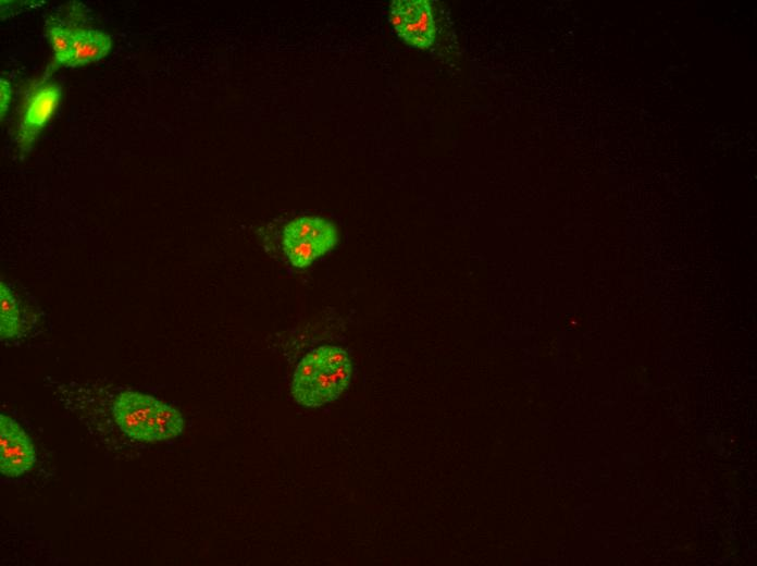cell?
<instances>
[{
    "label": "cell",
    "instance_id": "obj_1",
    "mask_svg": "<svg viewBox=\"0 0 757 566\" xmlns=\"http://www.w3.org/2000/svg\"><path fill=\"white\" fill-rule=\"evenodd\" d=\"M351 372V360L344 348L334 345L317 347L297 365L291 393L305 406H321L342 394L350 382Z\"/></svg>",
    "mask_w": 757,
    "mask_h": 566
},
{
    "label": "cell",
    "instance_id": "obj_2",
    "mask_svg": "<svg viewBox=\"0 0 757 566\" xmlns=\"http://www.w3.org/2000/svg\"><path fill=\"white\" fill-rule=\"evenodd\" d=\"M338 242L336 227L319 217H300L289 222L283 232L284 251L296 268L309 266L331 250Z\"/></svg>",
    "mask_w": 757,
    "mask_h": 566
},
{
    "label": "cell",
    "instance_id": "obj_3",
    "mask_svg": "<svg viewBox=\"0 0 757 566\" xmlns=\"http://www.w3.org/2000/svg\"><path fill=\"white\" fill-rule=\"evenodd\" d=\"M61 99L57 83H45L35 88L26 99L17 125L20 150L32 149L38 135L54 114Z\"/></svg>",
    "mask_w": 757,
    "mask_h": 566
},
{
    "label": "cell",
    "instance_id": "obj_4",
    "mask_svg": "<svg viewBox=\"0 0 757 566\" xmlns=\"http://www.w3.org/2000/svg\"><path fill=\"white\" fill-rule=\"evenodd\" d=\"M389 20L408 45L425 49L433 44L435 24L429 1L395 0L390 4Z\"/></svg>",
    "mask_w": 757,
    "mask_h": 566
},
{
    "label": "cell",
    "instance_id": "obj_5",
    "mask_svg": "<svg viewBox=\"0 0 757 566\" xmlns=\"http://www.w3.org/2000/svg\"><path fill=\"white\" fill-rule=\"evenodd\" d=\"M36 462L34 445L11 417L0 415V469L7 477H18Z\"/></svg>",
    "mask_w": 757,
    "mask_h": 566
},
{
    "label": "cell",
    "instance_id": "obj_6",
    "mask_svg": "<svg viewBox=\"0 0 757 566\" xmlns=\"http://www.w3.org/2000/svg\"><path fill=\"white\" fill-rule=\"evenodd\" d=\"M160 402L152 396L127 391L113 405V415L120 429L128 436L145 440L147 423Z\"/></svg>",
    "mask_w": 757,
    "mask_h": 566
},
{
    "label": "cell",
    "instance_id": "obj_7",
    "mask_svg": "<svg viewBox=\"0 0 757 566\" xmlns=\"http://www.w3.org/2000/svg\"><path fill=\"white\" fill-rule=\"evenodd\" d=\"M112 47L111 37L99 29L73 27L72 50L66 66H78L104 58Z\"/></svg>",
    "mask_w": 757,
    "mask_h": 566
},
{
    "label": "cell",
    "instance_id": "obj_8",
    "mask_svg": "<svg viewBox=\"0 0 757 566\" xmlns=\"http://www.w3.org/2000/svg\"><path fill=\"white\" fill-rule=\"evenodd\" d=\"M183 418L173 407L159 403L145 431V441H161L175 438L183 430Z\"/></svg>",
    "mask_w": 757,
    "mask_h": 566
},
{
    "label": "cell",
    "instance_id": "obj_9",
    "mask_svg": "<svg viewBox=\"0 0 757 566\" xmlns=\"http://www.w3.org/2000/svg\"><path fill=\"white\" fill-rule=\"evenodd\" d=\"M21 316L17 300L4 282L0 284V332L1 339L18 334Z\"/></svg>",
    "mask_w": 757,
    "mask_h": 566
},
{
    "label": "cell",
    "instance_id": "obj_10",
    "mask_svg": "<svg viewBox=\"0 0 757 566\" xmlns=\"http://www.w3.org/2000/svg\"><path fill=\"white\" fill-rule=\"evenodd\" d=\"M46 32L57 62L66 65L72 50L73 28L60 23H49Z\"/></svg>",
    "mask_w": 757,
    "mask_h": 566
},
{
    "label": "cell",
    "instance_id": "obj_11",
    "mask_svg": "<svg viewBox=\"0 0 757 566\" xmlns=\"http://www.w3.org/2000/svg\"><path fill=\"white\" fill-rule=\"evenodd\" d=\"M12 98V88L8 79L3 76L0 78V114L4 118Z\"/></svg>",
    "mask_w": 757,
    "mask_h": 566
}]
</instances>
